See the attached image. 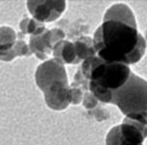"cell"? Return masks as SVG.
<instances>
[{"instance_id": "8992f818", "label": "cell", "mask_w": 147, "mask_h": 145, "mask_svg": "<svg viewBox=\"0 0 147 145\" xmlns=\"http://www.w3.org/2000/svg\"><path fill=\"white\" fill-rule=\"evenodd\" d=\"M65 37L61 29L53 28L51 30L47 29L44 33L38 36H30L29 47L30 51L40 60H46L49 55L52 53L53 47L59 42L63 41Z\"/></svg>"}, {"instance_id": "277c9868", "label": "cell", "mask_w": 147, "mask_h": 145, "mask_svg": "<svg viewBox=\"0 0 147 145\" xmlns=\"http://www.w3.org/2000/svg\"><path fill=\"white\" fill-rule=\"evenodd\" d=\"M147 136V125L125 117L120 125L110 129L106 138V145H143Z\"/></svg>"}, {"instance_id": "7c38bea8", "label": "cell", "mask_w": 147, "mask_h": 145, "mask_svg": "<svg viewBox=\"0 0 147 145\" xmlns=\"http://www.w3.org/2000/svg\"><path fill=\"white\" fill-rule=\"evenodd\" d=\"M20 28L23 34H29L30 36L41 35L47 30L45 23L37 22L34 18H25L20 22Z\"/></svg>"}, {"instance_id": "4fadbf2b", "label": "cell", "mask_w": 147, "mask_h": 145, "mask_svg": "<svg viewBox=\"0 0 147 145\" xmlns=\"http://www.w3.org/2000/svg\"><path fill=\"white\" fill-rule=\"evenodd\" d=\"M17 42V34L9 26H0V52L8 51Z\"/></svg>"}, {"instance_id": "8fae6325", "label": "cell", "mask_w": 147, "mask_h": 145, "mask_svg": "<svg viewBox=\"0 0 147 145\" xmlns=\"http://www.w3.org/2000/svg\"><path fill=\"white\" fill-rule=\"evenodd\" d=\"M75 46L76 52L78 57V59L81 61V59L85 60L89 57H92L96 55L95 51L93 47V41L87 37H82L74 44Z\"/></svg>"}, {"instance_id": "9c48e42d", "label": "cell", "mask_w": 147, "mask_h": 145, "mask_svg": "<svg viewBox=\"0 0 147 145\" xmlns=\"http://www.w3.org/2000/svg\"><path fill=\"white\" fill-rule=\"evenodd\" d=\"M53 58L60 63L64 64H78L80 60L78 59L75 46L69 41H61L56 44L52 51Z\"/></svg>"}, {"instance_id": "52a82bcc", "label": "cell", "mask_w": 147, "mask_h": 145, "mask_svg": "<svg viewBox=\"0 0 147 145\" xmlns=\"http://www.w3.org/2000/svg\"><path fill=\"white\" fill-rule=\"evenodd\" d=\"M29 13L37 22L45 23L54 22L66 8L65 1H27Z\"/></svg>"}, {"instance_id": "5bb4252c", "label": "cell", "mask_w": 147, "mask_h": 145, "mask_svg": "<svg viewBox=\"0 0 147 145\" xmlns=\"http://www.w3.org/2000/svg\"><path fill=\"white\" fill-rule=\"evenodd\" d=\"M71 88V97H72V102L71 104H74V105H78L80 104V102L81 101L82 99V92L78 87H77L76 84H72L70 86Z\"/></svg>"}, {"instance_id": "9a60e30c", "label": "cell", "mask_w": 147, "mask_h": 145, "mask_svg": "<svg viewBox=\"0 0 147 145\" xmlns=\"http://www.w3.org/2000/svg\"><path fill=\"white\" fill-rule=\"evenodd\" d=\"M93 97L94 96L91 93L90 94H86V97L84 98V101H83V104H84V105L86 107H94V105H96V103L91 100Z\"/></svg>"}, {"instance_id": "3957f363", "label": "cell", "mask_w": 147, "mask_h": 145, "mask_svg": "<svg viewBox=\"0 0 147 145\" xmlns=\"http://www.w3.org/2000/svg\"><path fill=\"white\" fill-rule=\"evenodd\" d=\"M126 117L147 125V81L132 73L121 88L111 92V103Z\"/></svg>"}, {"instance_id": "ba28073f", "label": "cell", "mask_w": 147, "mask_h": 145, "mask_svg": "<svg viewBox=\"0 0 147 145\" xmlns=\"http://www.w3.org/2000/svg\"><path fill=\"white\" fill-rule=\"evenodd\" d=\"M45 101L49 109L57 110L66 109L72 102L71 88L67 81H56L44 92Z\"/></svg>"}, {"instance_id": "30bf717a", "label": "cell", "mask_w": 147, "mask_h": 145, "mask_svg": "<svg viewBox=\"0 0 147 145\" xmlns=\"http://www.w3.org/2000/svg\"><path fill=\"white\" fill-rule=\"evenodd\" d=\"M32 54L28 45L23 40H18L15 43L11 49L6 51L0 52V60L5 62H9L14 60L16 57L20 56H30Z\"/></svg>"}, {"instance_id": "5b68a950", "label": "cell", "mask_w": 147, "mask_h": 145, "mask_svg": "<svg viewBox=\"0 0 147 145\" xmlns=\"http://www.w3.org/2000/svg\"><path fill=\"white\" fill-rule=\"evenodd\" d=\"M67 80L68 76L64 65L54 58L39 65L35 73L36 84L43 92H46L56 81Z\"/></svg>"}, {"instance_id": "6da1fadb", "label": "cell", "mask_w": 147, "mask_h": 145, "mask_svg": "<svg viewBox=\"0 0 147 145\" xmlns=\"http://www.w3.org/2000/svg\"><path fill=\"white\" fill-rule=\"evenodd\" d=\"M93 47L97 56L106 62L128 66L143 57L146 43L136 28L130 8L125 4H115L107 9L104 22L94 34Z\"/></svg>"}, {"instance_id": "7a4b0ae2", "label": "cell", "mask_w": 147, "mask_h": 145, "mask_svg": "<svg viewBox=\"0 0 147 145\" xmlns=\"http://www.w3.org/2000/svg\"><path fill=\"white\" fill-rule=\"evenodd\" d=\"M81 74L88 80L90 93L102 103L110 104L111 92L127 82L132 71L125 64L106 62L94 55L83 61Z\"/></svg>"}]
</instances>
